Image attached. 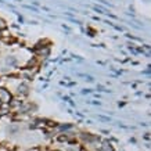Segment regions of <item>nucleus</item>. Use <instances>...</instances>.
I'll return each mask as SVG.
<instances>
[{
    "label": "nucleus",
    "instance_id": "nucleus-10",
    "mask_svg": "<svg viewBox=\"0 0 151 151\" xmlns=\"http://www.w3.org/2000/svg\"><path fill=\"white\" fill-rule=\"evenodd\" d=\"M55 151H58V150H55Z\"/></svg>",
    "mask_w": 151,
    "mask_h": 151
},
{
    "label": "nucleus",
    "instance_id": "nucleus-6",
    "mask_svg": "<svg viewBox=\"0 0 151 151\" xmlns=\"http://www.w3.org/2000/svg\"><path fill=\"white\" fill-rule=\"evenodd\" d=\"M28 151H42L39 147H35V148H31V150H28Z\"/></svg>",
    "mask_w": 151,
    "mask_h": 151
},
{
    "label": "nucleus",
    "instance_id": "nucleus-3",
    "mask_svg": "<svg viewBox=\"0 0 151 151\" xmlns=\"http://www.w3.org/2000/svg\"><path fill=\"white\" fill-rule=\"evenodd\" d=\"M101 150L103 151H112V147H111L108 143H104V144L101 146Z\"/></svg>",
    "mask_w": 151,
    "mask_h": 151
},
{
    "label": "nucleus",
    "instance_id": "nucleus-8",
    "mask_svg": "<svg viewBox=\"0 0 151 151\" xmlns=\"http://www.w3.org/2000/svg\"><path fill=\"white\" fill-rule=\"evenodd\" d=\"M11 151H17V150H11Z\"/></svg>",
    "mask_w": 151,
    "mask_h": 151
},
{
    "label": "nucleus",
    "instance_id": "nucleus-2",
    "mask_svg": "<svg viewBox=\"0 0 151 151\" xmlns=\"http://www.w3.org/2000/svg\"><path fill=\"white\" fill-rule=\"evenodd\" d=\"M18 93L19 94H28V86L27 85H19L18 86Z\"/></svg>",
    "mask_w": 151,
    "mask_h": 151
},
{
    "label": "nucleus",
    "instance_id": "nucleus-5",
    "mask_svg": "<svg viewBox=\"0 0 151 151\" xmlns=\"http://www.w3.org/2000/svg\"><path fill=\"white\" fill-rule=\"evenodd\" d=\"M69 128H71V125H69V124L61 125V126H60V129H61V130H67V129H69Z\"/></svg>",
    "mask_w": 151,
    "mask_h": 151
},
{
    "label": "nucleus",
    "instance_id": "nucleus-7",
    "mask_svg": "<svg viewBox=\"0 0 151 151\" xmlns=\"http://www.w3.org/2000/svg\"><path fill=\"white\" fill-rule=\"evenodd\" d=\"M0 151H7V150H6L4 147H1V148H0Z\"/></svg>",
    "mask_w": 151,
    "mask_h": 151
},
{
    "label": "nucleus",
    "instance_id": "nucleus-9",
    "mask_svg": "<svg viewBox=\"0 0 151 151\" xmlns=\"http://www.w3.org/2000/svg\"><path fill=\"white\" fill-rule=\"evenodd\" d=\"M0 107H1V103H0Z\"/></svg>",
    "mask_w": 151,
    "mask_h": 151
},
{
    "label": "nucleus",
    "instance_id": "nucleus-4",
    "mask_svg": "<svg viewBox=\"0 0 151 151\" xmlns=\"http://www.w3.org/2000/svg\"><path fill=\"white\" fill-rule=\"evenodd\" d=\"M6 28H7V25H6V22L3 21V19L0 18V31H4Z\"/></svg>",
    "mask_w": 151,
    "mask_h": 151
},
{
    "label": "nucleus",
    "instance_id": "nucleus-1",
    "mask_svg": "<svg viewBox=\"0 0 151 151\" xmlns=\"http://www.w3.org/2000/svg\"><path fill=\"white\" fill-rule=\"evenodd\" d=\"M13 101V96H11V93L4 89V87H0V103L1 104H10Z\"/></svg>",
    "mask_w": 151,
    "mask_h": 151
}]
</instances>
